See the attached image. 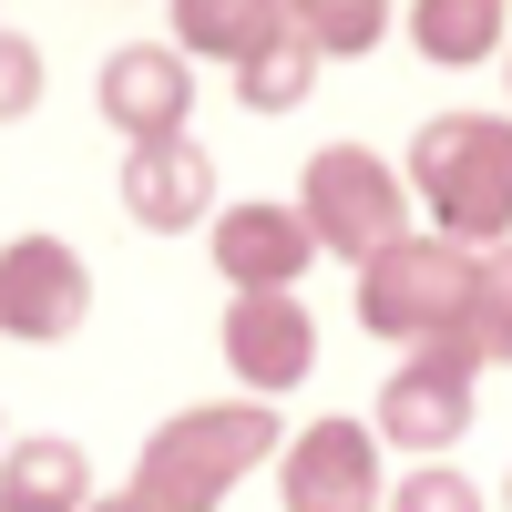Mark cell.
I'll return each instance as SVG.
<instances>
[{
  "instance_id": "1",
  "label": "cell",
  "mask_w": 512,
  "mask_h": 512,
  "mask_svg": "<svg viewBox=\"0 0 512 512\" xmlns=\"http://www.w3.org/2000/svg\"><path fill=\"white\" fill-rule=\"evenodd\" d=\"M410 185L451 246H512V113H431L410 134Z\"/></svg>"
},
{
  "instance_id": "2",
  "label": "cell",
  "mask_w": 512,
  "mask_h": 512,
  "mask_svg": "<svg viewBox=\"0 0 512 512\" xmlns=\"http://www.w3.org/2000/svg\"><path fill=\"white\" fill-rule=\"evenodd\" d=\"M277 451V410L267 400H216V410H175L134 461V502L144 512H216L256 461Z\"/></svg>"
},
{
  "instance_id": "3",
  "label": "cell",
  "mask_w": 512,
  "mask_h": 512,
  "mask_svg": "<svg viewBox=\"0 0 512 512\" xmlns=\"http://www.w3.org/2000/svg\"><path fill=\"white\" fill-rule=\"evenodd\" d=\"M472 256L451 236H400L359 267V328L400 338V349H431V338H461V308H472Z\"/></svg>"
},
{
  "instance_id": "4",
  "label": "cell",
  "mask_w": 512,
  "mask_h": 512,
  "mask_svg": "<svg viewBox=\"0 0 512 512\" xmlns=\"http://www.w3.org/2000/svg\"><path fill=\"white\" fill-rule=\"evenodd\" d=\"M297 216H308V236H318L328 256H359V267H369L379 246L410 236V195H400V175H390L369 144H328V154H308Z\"/></svg>"
},
{
  "instance_id": "5",
  "label": "cell",
  "mask_w": 512,
  "mask_h": 512,
  "mask_svg": "<svg viewBox=\"0 0 512 512\" xmlns=\"http://www.w3.org/2000/svg\"><path fill=\"white\" fill-rule=\"evenodd\" d=\"M472 379L482 359L461 349V338H431V349H410L390 369V390H379V441H400V451H451L461 431H472Z\"/></svg>"
},
{
  "instance_id": "6",
  "label": "cell",
  "mask_w": 512,
  "mask_h": 512,
  "mask_svg": "<svg viewBox=\"0 0 512 512\" xmlns=\"http://www.w3.org/2000/svg\"><path fill=\"white\" fill-rule=\"evenodd\" d=\"M277 502L287 512H379L390 482H379V431L369 420H308L277 451Z\"/></svg>"
},
{
  "instance_id": "7",
  "label": "cell",
  "mask_w": 512,
  "mask_h": 512,
  "mask_svg": "<svg viewBox=\"0 0 512 512\" xmlns=\"http://www.w3.org/2000/svg\"><path fill=\"white\" fill-rule=\"evenodd\" d=\"M82 318H93V267H82L62 236H11L0 246V338L52 349Z\"/></svg>"
},
{
  "instance_id": "8",
  "label": "cell",
  "mask_w": 512,
  "mask_h": 512,
  "mask_svg": "<svg viewBox=\"0 0 512 512\" xmlns=\"http://www.w3.org/2000/svg\"><path fill=\"white\" fill-rule=\"evenodd\" d=\"M93 103H103V123L123 144H164V134H185V113H195V62L175 41H123V52H103Z\"/></svg>"
},
{
  "instance_id": "9",
  "label": "cell",
  "mask_w": 512,
  "mask_h": 512,
  "mask_svg": "<svg viewBox=\"0 0 512 512\" xmlns=\"http://www.w3.org/2000/svg\"><path fill=\"white\" fill-rule=\"evenodd\" d=\"M123 216L144 236H185L216 216V154L195 134H164V144H123Z\"/></svg>"
},
{
  "instance_id": "10",
  "label": "cell",
  "mask_w": 512,
  "mask_h": 512,
  "mask_svg": "<svg viewBox=\"0 0 512 512\" xmlns=\"http://www.w3.org/2000/svg\"><path fill=\"white\" fill-rule=\"evenodd\" d=\"M216 338H226V369L246 379V400L297 390V379L318 369V318L297 308V287H277V297H236Z\"/></svg>"
},
{
  "instance_id": "11",
  "label": "cell",
  "mask_w": 512,
  "mask_h": 512,
  "mask_svg": "<svg viewBox=\"0 0 512 512\" xmlns=\"http://www.w3.org/2000/svg\"><path fill=\"white\" fill-rule=\"evenodd\" d=\"M308 256H318V236H308L297 205H226V216H216V267H226L236 297L297 287V277H308Z\"/></svg>"
},
{
  "instance_id": "12",
  "label": "cell",
  "mask_w": 512,
  "mask_h": 512,
  "mask_svg": "<svg viewBox=\"0 0 512 512\" xmlns=\"http://www.w3.org/2000/svg\"><path fill=\"white\" fill-rule=\"evenodd\" d=\"M287 31V11L277 0H175V52L185 62H256L267 41Z\"/></svg>"
},
{
  "instance_id": "13",
  "label": "cell",
  "mask_w": 512,
  "mask_h": 512,
  "mask_svg": "<svg viewBox=\"0 0 512 512\" xmlns=\"http://www.w3.org/2000/svg\"><path fill=\"white\" fill-rule=\"evenodd\" d=\"M0 492H11V502H41V512H93V461H82V441L41 431V441H11V451H0Z\"/></svg>"
},
{
  "instance_id": "14",
  "label": "cell",
  "mask_w": 512,
  "mask_h": 512,
  "mask_svg": "<svg viewBox=\"0 0 512 512\" xmlns=\"http://www.w3.org/2000/svg\"><path fill=\"white\" fill-rule=\"evenodd\" d=\"M410 41H420L441 72L492 62V52H502V0H410Z\"/></svg>"
},
{
  "instance_id": "15",
  "label": "cell",
  "mask_w": 512,
  "mask_h": 512,
  "mask_svg": "<svg viewBox=\"0 0 512 512\" xmlns=\"http://www.w3.org/2000/svg\"><path fill=\"white\" fill-rule=\"evenodd\" d=\"M318 41H297V31H277L267 41V52H256V62H236V103L246 113H297V103H308L318 93Z\"/></svg>"
},
{
  "instance_id": "16",
  "label": "cell",
  "mask_w": 512,
  "mask_h": 512,
  "mask_svg": "<svg viewBox=\"0 0 512 512\" xmlns=\"http://www.w3.org/2000/svg\"><path fill=\"white\" fill-rule=\"evenodd\" d=\"M461 349L482 369H512V246L472 256V308H461Z\"/></svg>"
},
{
  "instance_id": "17",
  "label": "cell",
  "mask_w": 512,
  "mask_h": 512,
  "mask_svg": "<svg viewBox=\"0 0 512 512\" xmlns=\"http://www.w3.org/2000/svg\"><path fill=\"white\" fill-rule=\"evenodd\" d=\"M277 11H287L297 41H318L328 62H349V52H369V41L390 31V0H277Z\"/></svg>"
},
{
  "instance_id": "18",
  "label": "cell",
  "mask_w": 512,
  "mask_h": 512,
  "mask_svg": "<svg viewBox=\"0 0 512 512\" xmlns=\"http://www.w3.org/2000/svg\"><path fill=\"white\" fill-rule=\"evenodd\" d=\"M390 512H482L472 472H441V461H420L410 482H390Z\"/></svg>"
},
{
  "instance_id": "19",
  "label": "cell",
  "mask_w": 512,
  "mask_h": 512,
  "mask_svg": "<svg viewBox=\"0 0 512 512\" xmlns=\"http://www.w3.org/2000/svg\"><path fill=\"white\" fill-rule=\"evenodd\" d=\"M31 103H41V52L21 31H0V123H21Z\"/></svg>"
},
{
  "instance_id": "20",
  "label": "cell",
  "mask_w": 512,
  "mask_h": 512,
  "mask_svg": "<svg viewBox=\"0 0 512 512\" xmlns=\"http://www.w3.org/2000/svg\"><path fill=\"white\" fill-rule=\"evenodd\" d=\"M93 512H144V502H134V492H113V502H93Z\"/></svg>"
},
{
  "instance_id": "21",
  "label": "cell",
  "mask_w": 512,
  "mask_h": 512,
  "mask_svg": "<svg viewBox=\"0 0 512 512\" xmlns=\"http://www.w3.org/2000/svg\"><path fill=\"white\" fill-rule=\"evenodd\" d=\"M0 512H41V502H11V492H0Z\"/></svg>"
},
{
  "instance_id": "22",
  "label": "cell",
  "mask_w": 512,
  "mask_h": 512,
  "mask_svg": "<svg viewBox=\"0 0 512 512\" xmlns=\"http://www.w3.org/2000/svg\"><path fill=\"white\" fill-rule=\"evenodd\" d=\"M502 502H512V482H502Z\"/></svg>"
}]
</instances>
